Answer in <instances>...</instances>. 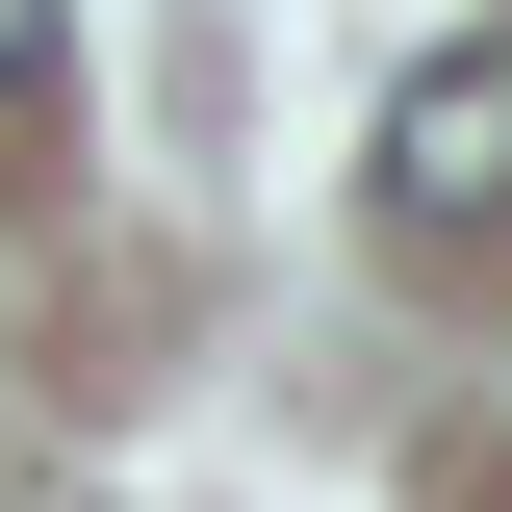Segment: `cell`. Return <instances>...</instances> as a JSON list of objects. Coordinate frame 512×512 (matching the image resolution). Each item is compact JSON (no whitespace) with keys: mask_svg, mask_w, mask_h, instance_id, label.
<instances>
[{"mask_svg":"<svg viewBox=\"0 0 512 512\" xmlns=\"http://www.w3.org/2000/svg\"><path fill=\"white\" fill-rule=\"evenodd\" d=\"M384 205H410V231H487L512 205V52H436L384 103Z\"/></svg>","mask_w":512,"mask_h":512,"instance_id":"6da1fadb","label":"cell"},{"mask_svg":"<svg viewBox=\"0 0 512 512\" xmlns=\"http://www.w3.org/2000/svg\"><path fill=\"white\" fill-rule=\"evenodd\" d=\"M26 77H52V0H0V103H26Z\"/></svg>","mask_w":512,"mask_h":512,"instance_id":"7a4b0ae2","label":"cell"}]
</instances>
